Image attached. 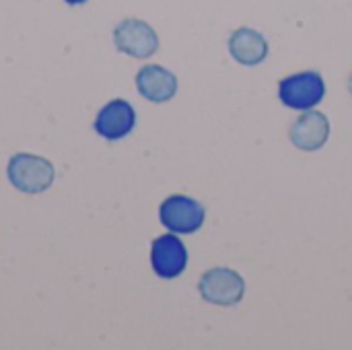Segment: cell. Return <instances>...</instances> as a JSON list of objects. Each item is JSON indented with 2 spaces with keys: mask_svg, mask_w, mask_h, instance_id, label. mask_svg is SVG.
Wrapping results in <instances>:
<instances>
[{
  "mask_svg": "<svg viewBox=\"0 0 352 350\" xmlns=\"http://www.w3.org/2000/svg\"><path fill=\"white\" fill-rule=\"evenodd\" d=\"M8 182L25 194H41L45 192L56 177L54 165L37 155H27L19 153L8 161L6 167Z\"/></svg>",
  "mask_w": 352,
  "mask_h": 350,
  "instance_id": "6da1fadb",
  "label": "cell"
},
{
  "mask_svg": "<svg viewBox=\"0 0 352 350\" xmlns=\"http://www.w3.org/2000/svg\"><path fill=\"white\" fill-rule=\"evenodd\" d=\"M326 97V83L318 72H299L278 83V99L289 109L307 111L322 103Z\"/></svg>",
  "mask_w": 352,
  "mask_h": 350,
  "instance_id": "7a4b0ae2",
  "label": "cell"
},
{
  "mask_svg": "<svg viewBox=\"0 0 352 350\" xmlns=\"http://www.w3.org/2000/svg\"><path fill=\"white\" fill-rule=\"evenodd\" d=\"M198 291L202 299L210 305L233 307L245 295V281L239 272L231 268H212L200 278Z\"/></svg>",
  "mask_w": 352,
  "mask_h": 350,
  "instance_id": "3957f363",
  "label": "cell"
},
{
  "mask_svg": "<svg viewBox=\"0 0 352 350\" xmlns=\"http://www.w3.org/2000/svg\"><path fill=\"white\" fill-rule=\"evenodd\" d=\"M159 219L163 227H167L171 233L190 235V233H196L204 225L206 210L198 200L177 194V196H169L161 204Z\"/></svg>",
  "mask_w": 352,
  "mask_h": 350,
  "instance_id": "277c9868",
  "label": "cell"
},
{
  "mask_svg": "<svg viewBox=\"0 0 352 350\" xmlns=\"http://www.w3.org/2000/svg\"><path fill=\"white\" fill-rule=\"evenodd\" d=\"M113 43L122 54L144 60L159 50V35L140 19H124L113 29Z\"/></svg>",
  "mask_w": 352,
  "mask_h": 350,
  "instance_id": "5b68a950",
  "label": "cell"
},
{
  "mask_svg": "<svg viewBox=\"0 0 352 350\" xmlns=\"http://www.w3.org/2000/svg\"><path fill=\"white\" fill-rule=\"evenodd\" d=\"M151 264L159 278H165V281L177 278L179 274H184L188 266V250L179 241V237H175L173 233L161 235L153 241Z\"/></svg>",
  "mask_w": 352,
  "mask_h": 350,
  "instance_id": "8992f818",
  "label": "cell"
},
{
  "mask_svg": "<svg viewBox=\"0 0 352 350\" xmlns=\"http://www.w3.org/2000/svg\"><path fill=\"white\" fill-rule=\"evenodd\" d=\"M134 126H136V113L126 99L109 101L107 105H103V109L97 113L95 120V132L109 142L128 136L134 130Z\"/></svg>",
  "mask_w": 352,
  "mask_h": 350,
  "instance_id": "52a82bcc",
  "label": "cell"
},
{
  "mask_svg": "<svg viewBox=\"0 0 352 350\" xmlns=\"http://www.w3.org/2000/svg\"><path fill=\"white\" fill-rule=\"evenodd\" d=\"M289 138L299 151H320L330 138V122L322 111L307 109L293 122Z\"/></svg>",
  "mask_w": 352,
  "mask_h": 350,
  "instance_id": "ba28073f",
  "label": "cell"
},
{
  "mask_svg": "<svg viewBox=\"0 0 352 350\" xmlns=\"http://www.w3.org/2000/svg\"><path fill=\"white\" fill-rule=\"evenodd\" d=\"M136 89L144 99L165 103L177 93V76L159 64H146L136 74Z\"/></svg>",
  "mask_w": 352,
  "mask_h": 350,
  "instance_id": "9c48e42d",
  "label": "cell"
},
{
  "mask_svg": "<svg viewBox=\"0 0 352 350\" xmlns=\"http://www.w3.org/2000/svg\"><path fill=\"white\" fill-rule=\"evenodd\" d=\"M229 54L235 62L243 66H258L268 56V41L260 31L252 27H241L229 37Z\"/></svg>",
  "mask_w": 352,
  "mask_h": 350,
  "instance_id": "30bf717a",
  "label": "cell"
},
{
  "mask_svg": "<svg viewBox=\"0 0 352 350\" xmlns=\"http://www.w3.org/2000/svg\"><path fill=\"white\" fill-rule=\"evenodd\" d=\"M64 2H68V4H82V2H87V0H64Z\"/></svg>",
  "mask_w": 352,
  "mask_h": 350,
  "instance_id": "8fae6325",
  "label": "cell"
},
{
  "mask_svg": "<svg viewBox=\"0 0 352 350\" xmlns=\"http://www.w3.org/2000/svg\"><path fill=\"white\" fill-rule=\"evenodd\" d=\"M349 91H351V95H352V72H351V76H349Z\"/></svg>",
  "mask_w": 352,
  "mask_h": 350,
  "instance_id": "7c38bea8",
  "label": "cell"
}]
</instances>
